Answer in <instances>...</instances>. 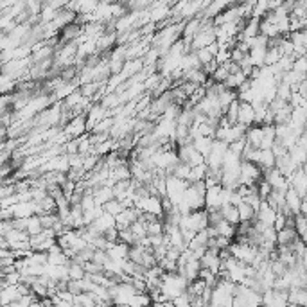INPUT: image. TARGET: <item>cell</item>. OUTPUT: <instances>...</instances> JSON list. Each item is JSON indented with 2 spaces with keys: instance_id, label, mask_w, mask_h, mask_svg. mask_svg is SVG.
Returning a JSON list of instances; mask_svg holds the SVG:
<instances>
[{
  "instance_id": "16",
  "label": "cell",
  "mask_w": 307,
  "mask_h": 307,
  "mask_svg": "<svg viewBox=\"0 0 307 307\" xmlns=\"http://www.w3.org/2000/svg\"><path fill=\"white\" fill-rule=\"evenodd\" d=\"M43 230V226H41V221L40 217L36 214L29 215L26 221V232L29 234V236H36V234H40V232Z\"/></svg>"
},
{
  "instance_id": "7",
  "label": "cell",
  "mask_w": 307,
  "mask_h": 307,
  "mask_svg": "<svg viewBox=\"0 0 307 307\" xmlns=\"http://www.w3.org/2000/svg\"><path fill=\"white\" fill-rule=\"evenodd\" d=\"M251 162H255L262 171H266L275 165V154L272 149H255Z\"/></svg>"
},
{
  "instance_id": "17",
  "label": "cell",
  "mask_w": 307,
  "mask_h": 307,
  "mask_svg": "<svg viewBox=\"0 0 307 307\" xmlns=\"http://www.w3.org/2000/svg\"><path fill=\"white\" fill-rule=\"evenodd\" d=\"M102 209H104V212H108V214L117 215L121 210L126 209V205H124L121 200H117V198H112V200H108L106 203L102 205Z\"/></svg>"
},
{
  "instance_id": "3",
  "label": "cell",
  "mask_w": 307,
  "mask_h": 307,
  "mask_svg": "<svg viewBox=\"0 0 307 307\" xmlns=\"http://www.w3.org/2000/svg\"><path fill=\"white\" fill-rule=\"evenodd\" d=\"M61 129L68 138H77L79 135L87 133V117L85 115H74Z\"/></svg>"
},
{
  "instance_id": "9",
  "label": "cell",
  "mask_w": 307,
  "mask_h": 307,
  "mask_svg": "<svg viewBox=\"0 0 307 307\" xmlns=\"http://www.w3.org/2000/svg\"><path fill=\"white\" fill-rule=\"evenodd\" d=\"M128 248H129V245H126L123 241H115V243H110V245H108L106 253L113 261H124V259H128Z\"/></svg>"
},
{
  "instance_id": "11",
  "label": "cell",
  "mask_w": 307,
  "mask_h": 307,
  "mask_svg": "<svg viewBox=\"0 0 307 307\" xmlns=\"http://www.w3.org/2000/svg\"><path fill=\"white\" fill-rule=\"evenodd\" d=\"M295 239H298L297 232L293 226H282L280 230H276V246H289Z\"/></svg>"
},
{
  "instance_id": "2",
  "label": "cell",
  "mask_w": 307,
  "mask_h": 307,
  "mask_svg": "<svg viewBox=\"0 0 307 307\" xmlns=\"http://www.w3.org/2000/svg\"><path fill=\"white\" fill-rule=\"evenodd\" d=\"M287 184L291 185L293 189L297 190L298 194L306 198L307 192V174H306V167L304 165H298L297 169L293 171L289 176H287Z\"/></svg>"
},
{
  "instance_id": "18",
  "label": "cell",
  "mask_w": 307,
  "mask_h": 307,
  "mask_svg": "<svg viewBox=\"0 0 307 307\" xmlns=\"http://www.w3.org/2000/svg\"><path fill=\"white\" fill-rule=\"evenodd\" d=\"M237 210H239V221H251L255 217L253 207H250V205L245 203V201H241V203L237 205Z\"/></svg>"
},
{
  "instance_id": "5",
  "label": "cell",
  "mask_w": 307,
  "mask_h": 307,
  "mask_svg": "<svg viewBox=\"0 0 307 307\" xmlns=\"http://www.w3.org/2000/svg\"><path fill=\"white\" fill-rule=\"evenodd\" d=\"M221 207V184L210 185L205 190V210H214Z\"/></svg>"
},
{
  "instance_id": "4",
  "label": "cell",
  "mask_w": 307,
  "mask_h": 307,
  "mask_svg": "<svg viewBox=\"0 0 307 307\" xmlns=\"http://www.w3.org/2000/svg\"><path fill=\"white\" fill-rule=\"evenodd\" d=\"M262 180H266L272 189L286 190L287 185H289V184H287V176H284L280 171L276 169L275 165H273V167H270V169H266V171H262Z\"/></svg>"
},
{
  "instance_id": "10",
  "label": "cell",
  "mask_w": 307,
  "mask_h": 307,
  "mask_svg": "<svg viewBox=\"0 0 307 307\" xmlns=\"http://www.w3.org/2000/svg\"><path fill=\"white\" fill-rule=\"evenodd\" d=\"M90 226H92L93 230H97L99 234H104L106 230H110V228L115 226V215L108 214V212H102L101 215H97V217L90 223Z\"/></svg>"
},
{
  "instance_id": "1",
  "label": "cell",
  "mask_w": 307,
  "mask_h": 307,
  "mask_svg": "<svg viewBox=\"0 0 307 307\" xmlns=\"http://www.w3.org/2000/svg\"><path fill=\"white\" fill-rule=\"evenodd\" d=\"M262 178V169L251 160H241L239 164V184L255 185Z\"/></svg>"
},
{
  "instance_id": "8",
  "label": "cell",
  "mask_w": 307,
  "mask_h": 307,
  "mask_svg": "<svg viewBox=\"0 0 307 307\" xmlns=\"http://www.w3.org/2000/svg\"><path fill=\"white\" fill-rule=\"evenodd\" d=\"M287 306H307V287L293 286L287 289Z\"/></svg>"
},
{
  "instance_id": "15",
  "label": "cell",
  "mask_w": 307,
  "mask_h": 307,
  "mask_svg": "<svg viewBox=\"0 0 307 307\" xmlns=\"http://www.w3.org/2000/svg\"><path fill=\"white\" fill-rule=\"evenodd\" d=\"M293 228H295V232H297V236L300 237V239L306 241V236H307V215H304V214H295V215H293Z\"/></svg>"
},
{
  "instance_id": "12",
  "label": "cell",
  "mask_w": 307,
  "mask_h": 307,
  "mask_svg": "<svg viewBox=\"0 0 307 307\" xmlns=\"http://www.w3.org/2000/svg\"><path fill=\"white\" fill-rule=\"evenodd\" d=\"M210 226H214L217 236H225V237H228V239H232V241H234V237H236V225H232V223L225 221L223 217H221L215 225H210Z\"/></svg>"
},
{
  "instance_id": "6",
  "label": "cell",
  "mask_w": 307,
  "mask_h": 307,
  "mask_svg": "<svg viewBox=\"0 0 307 307\" xmlns=\"http://www.w3.org/2000/svg\"><path fill=\"white\" fill-rule=\"evenodd\" d=\"M237 123L243 124L245 128L255 124V110H253V104L246 101L239 102V112H237Z\"/></svg>"
},
{
  "instance_id": "19",
  "label": "cell",
  "mask_w": 307,
  "mask_h": 307,
  "mask_svg": "<svg viewBox=\"0 0 307 307\" xmlns=\"http://www.w3.org/2000/svg\"><path fill=\"white\" fill-rule=\"evenodd\" d=\"M291 70L297 72V74H302V76H306V70H307L306 56H297V58H295V60H293V63H291Z\"/></svg>"
},
{
  "instance_id": "14",
  "label": "cell",
  "mask_w": 307,
  "mask_h": 307,
  "mask_svg": "<svg viewBox=\"0 0 307 307\" xmlns=\"http://www.w3.org/2000/svg\"><path fill=\"white\" fill-rule=\"evenodd\" d=\"M212 140H214L212 137H203V135H198V137L192 138V146L196 148L198 153H201L203 156H207L209 151H210V148H212Z\"/></svg>"
},
{
  "instance_id": "13",
  "label": "cell",
  "mask_w": 307,
  "mask_h": 307,
  "mask_svg": "<svg viewBox=\"0 0 307 307\" xmlns=\"http://www.w3.org/2000/svg\"><path fill=\"white\" fill-rule=\"evenodd\" d=\"M215 97H217V102H219L221 110L225 112V108L228 106V104H230L234 99H237V92H236V90H232V88L223 87L219 92L215 93Z\"/></svg>"
}]
</instances>
